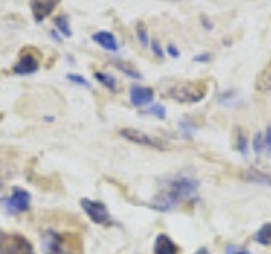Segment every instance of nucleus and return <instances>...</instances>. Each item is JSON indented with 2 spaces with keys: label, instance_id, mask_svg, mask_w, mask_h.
<instances>
[{
  "label": "nucleus",
  "instance_id": "obj_1",
  "mask_svg": "<svg viewBox=\"0 0 271 254\" xmlns=\"http://www.w3.org/2000/svg\"><path fill=\"white\" fill-rule=\"evenodd\" d=\"M198 192V181L193 176L178 175L168 180V183L153 197L151 207L158 212H170L186 198L195 197Z\"/></svg>",
  "mask_w": 271,
  "mask_h": 254
},
{
  "label": "nucleus",
  "instance_id": "obj_2",
  "mask_svg": "<svg viewBox=\"0 0 271 254\" xmlns=\"http://www.w3.org/2000/svg\"><path fill=\"white\" fill-rule=\"evenodd\" d=\"M209 92L207 81H180L170 87L166 97L180 103H198L205 98Z\"/></svg>",
  "mask_w": 271,
  "mask_h": 254
},
{
  "label": "nucleus",
  "instance_id": "obj_3",
  "mask_svg": "<svg viewBox=\"0 0 271 254\" xmlns=\"http://www.w3.org/2000/svg\"><path fill=\"white\" fill-rule=\"evenodd\" d=\"M0 254H36L34 247L22 234H9L0 230Z\"/></svg>",
  "mask_w": 271,
  "mask_h": 254
},
{
  "label": "nucleus",
  "instance_id": "obj_4",
  "mask_svg": "<svg viewBox=\"0 0 271 254\" xmlns=\"http://www.w3.org/2000/svg\"><path fill=\"white\" fill-rule=\"evenodd\" d=\"M119 136L124 137L126 141L134 142V144H139V146L159 149V151H166V149H170V146L164 141L158 139V137H154V136H149L148 132H142L139 129H134V127H126V129H120L119 131Z\"/></svg>",
  "mask_w": 271,
  "mask_h": 254
},
{
  "label": "nucleus",
  "instance_id": "obj_5",
  "mask_svg": "<svg viewBox=\"0 0 271 254\" xmlns=\"http://www.w3.org/2000/svg\"><path fill=\"white\" fill-rule=\"evenodd\" d=\"M80 207L84 208V212L88 215V219H90L93 224H98V225H110L112 224V219H110V214L107 210V207H105L102 202L90 200V198H81Z\"/></svg>",
  "mask_w": 271,
  "mask_h": 254
},
{
  "label": "nucleus",
  "instance_id": "obj_6",
  "mask_svg": "<svg viewBox=\"0 0 271 254\" xmlns=\"http://www.w3.org/2000/svg\"><path fill=\"white\" fill-rule=\"evenodd\" d=\"M5 208L9 214H22L27 212L31 207V193L26 192L24 188H14L12 195L5 198L4 202Z\"/></svg>",
  "mask_w": 271,
  "mask_h": 254
},
{
  "label": "nucleus",
  "instance_id": "obj_7",
  "mask_svg": "<svg viewBox=\"0 0 271 254\" xmlns=\"http://www.w3.org/2000/svg\"><path fill=\"white\" fill-rule=\"evenodd\" d=\"M37 70H39V56L36 54V49H32V48L22 49L19 61L14 66V73L31 75V73H36Z\"/></svg>",
  "mask_w": 271,
  "mask_h": 254
},
{
  "label": "nucleus",
  "instance_id": "obj_8",
  "mask_svg": "<svg viewBox=\"0 0 271 254\" xmlns=\"http://www.w3.org/2000/svg\"><path fill=\"white\" fill-rule=\"evenodd\" d=\"M59 2H61V0H31L29 7H31L32 15H34L36 24H39V22H43L48 15H51Z\"/></svg>",
  "mask_w": 271,
  "mask_h": 254
},
{
  "label": "nucleus",
  "instance_id": "obj_9",
  "mask_svg": "<svg viewBox=\"0 0 271 254\" xmlns=\"http://www.w3.org/2000/svg\"><path fill=\"white\" fill-rule=\"evenodd\" d=\"M129 98H131V103L134 107H144L149 105V103H153L154 100V90L149 87H131V92H129Z\"/></svg>",
  "mask_w": 271,
  "mask_h": 254
},
{
  "label": "nucleus",
  "instance_id": "obj_10",
  "mask_svg": "<svg viewBox=\"0 0 271 254\" xmlns=\"http://www.w3.org/2000/svg\"><path fill=\"white\" fill-rule=\"evenodd\" d=\"M241 180L247 181V183H256V185H264L271 188V171L268 170H259V168H247L241 171Z\"/></svg>",
  "mask_w": 271,
  "mask_h": 254
},
{
  "label": "nucleus",
  "instance_id": "obj_11",
  "mask_svg": "<svg viewBox=\"0 0 271 254\" xmlns=\"http://www.w3.org/2000/svg\"><path fill=\"white\" fill-rule=\"evenodd\" d=\"M153 254H180V247L166 234H158L154 239Z\"/></svg>",
  "mask_w": 271,
  "mask_h": 254
},
{
  "label": "nucleus",
  "instance_id": "obj_12",
  "mask_svg": "<svg viewBox=\"0 0 271 254\" xmlns=\"http://www.w3.org/2000/svg\"><path fill=\"white\" fill-rule=\"evenodd\" d=\"M92 39L95 41L98 46H102L103 49H107V51H119V43L117 39L114 37L112 32H109V31H98L95 32V34L92 36Z\"/></svg>",
  "mask_w": 271,
  "mask_h": 254
},
{
  "label": "nucleus",
  "instance_id": "obj_13",
  "mask_svg": "<svg viewBox=\"0 0 271 254\" xmlns=\"http://www.w3.org/2000/svg\"><path fill=\"white\" fill-rule=\"evenodd\" d=\"M254 241H256L259 246H271V222L259 227L256 236H254Z\"/></svg>",
  "mask_w": 271,
  "mask_h": 254
},
{
  "label": "nucleus",
  "instance_id": "obj_14",
  "mask_svg": "<svg viewBox=\"0 0 271 254\" xmlns=\"http://www.w3.org/2000/svg\"><path fill=\"white\" fill-rule=\"evenodd\" d=\"M95 80L98 81V83H102L107 90L110 92H117V81H115V78L112 75L109 73H103V71H95Z\"/></svg>",
  "mask_w": 271,
  "mask_h": 254
},
{
  "label": "nucleus",
  "instance_id": "obj_15",
  "mask_svg": "<svg viewBox=\"0 0 271 254\" xmlns=\"http://www.w3.org/2000/svg\"><path fill=\"white\" fill-rule=\"evenodd\" d=\"M114 66L117 68L119 71H122V73L126 76H129V78L132 80H141L142 78V75H141V71L139 70H136L134 66L129 65V63H124V61H114Z\"/></svg>",
  "mask_w": 271,
  "mask_h": 254
},
{
  "label": "nucleus",
  "instance_id": "obj_16",
  "mask_svg": "<svg viewBox=\"0 0 271 254\" xmlns=\"http://www.w3.org/2000/svg\"><path fill=\"white\" fill-rule=\"evenodd\" d=\"M236 149L242 154V156H247V153H249V141H247V136L244 134V131H242V129L237 131Z\"/></svg>",
  "mask_w": 271,
  "mask_h": 254
},
{
  "label": "nucleus",
  "instance_id": "obj_17",
  "mask_svg": "<svg viewBox=\"0 0 271 254\" xmlns=\"http://www.w3.org/2000/svg\"><path fill=\"white\" fill-rule=\"evenodd\" d=\"M68 24H70V19H68V15H66V14L58 15V17L54 19V26H56V29L61 32L63 36H66V37H70L71 34H73Z\"/></svg>",
  "mask_w": 271,
  "mask_h": 254
},
{
  "label": "nucleus",
  "instance_id": "obj_18",
  "mask_svg": "<svg viewBox=\"0 0 271 254\" xmlns=\"http://www.w3.org/2000/svg\"><path fill=\"white\" fill-rule=\"evenodd\" d=\"M136 34H137V39H139V43L146 48L149 44V36H148V29H146L144 22H137V24H136Z\"/></svg>",
  "mask_w": 271,
  "mask_h": 254
},
{
  "label": "nucleus",
  "instance_id": "obj_19",
  "mask_svg": "<svg viewBox=\"0 0 271 254\" xmlns=\"http://www.w3.org/2000/svg\"><path fill=\"white\" fill-rule=\"evenodd\" d=\"M253 151L258 154H263L264 153V134L263 132H256L253 137Z\"/></svg>",
  "mask_w": 271,
  "mask_h": 254
},
{
  "label": "nucleus",
  "instance_id": "obj_20",
  "mask_svg": "<svg viewBox=\"0 0 271 254\" xmlns=\"http://www.w3.org/2000/svg\"><path fill=\"white\" fill-rule=\"evenodd\" d=\"M148 114L154 115V117H158L159 120H164V119H166V109H164L163 105H159V103H154V105L149 107Z\"/></svg>",
  "mask_w": 271,
  "mask_h": 254
},
{
  "label": "nucleus",
  "instance_id": "obj_21",
  "mask_svg": "<svg viewBox=\"0 0 271 254\" xmlns=\"http://www.w3.org/2000/svg\"><path fill=\"white\" fill-rule=\"evenodd\" d=\"M66 78H68L71 83H76V85H80V87H85V88H90V81L85 80L84 76H80V75H75V73H70V75H66Z\"/></svg>",
  "mask_w": 271,
  "mask_h": 254
},
{
  "label": "nucleus",
  "instance_id": "obj_22",
  "mask_svg": "<svg viewBox=\"0 0 271 254\" xmlns=\"http://www.w3.org/2000/svg\"><path fill=\"white\" fill-rule=\"evenodd\" d=\"M263 134H264V151L271 154V124L266 127V131H264Z\"/></svg>",
  "mask_w": 271,
  "mask_h": 254
},
{
  "label": "nucleus",
  "instance_id": "obj_23",
  "mask_svg": "<svg viewBox=\"0 0 271 254\" xmlns=\"http://www.w3.org/2000/svg\"><path fill=\"white\" fill-rule=\"evenodd\" d=\"M210 59H212V54L210 53H200V54H195V56H193V61L195 63H209Z\"/></svg>",
  "mask_w": 271,
  "mask_h": 254
},
{
  "label": "nucleus",
  "instance_id": "obj_24",
  "mask_svg": "<svg viewBox=\"0 0 271 254\" xmlns=\"http://www.w3.org/2000/svg\"><path fill=\"white\" fill-rule=\"evenodd\" d=\"M151 48H153V53L156 54L158 58H163V56H164L163 48H161V44H159L158 39H153V41H151Z\"/></svg>",
  "mask_w": 271,
  "mask_h": 254
},
{
  "label": "nucleus",
  "instance_id": "obj_25",
  "mask_svg": "<svg viewBox=\"0 0 271 254\" xmlns=\"http://www.w3.org/2000/svg\"><path fill=\"white\" fill-rule=\"evenodd\" d=\"M166 53L170 54L171 58H175V59H176V58H180V51H178V48H176L175 44H171V43H170L168 46H166Z\"/></svg>",
  "mask_w": 271,
  "mask_h": 254
},
{
  "label": "nucleus",
  "instance_id": "obj_26",
  "mask_svg": "<svg viewBox=\"0 0 271 254\" xmlns=\"http://www.w3.org/2000/svg\"><path fill=\"white\" fill-rule=\"evenodd\" d=\"M225 252L227 254H251L247 249H242V247H236V246H229Z\"/></svg>",
  "mask_w": 271,
  "mask_h": 254
},
{
  "label": "nucleus",
  "instance_id": "obj_27",
  "mask_svg": "<svg viewBox=\"0 0 271 254\" xmlns=\"http://www.w3.org/2000/svg\"><path fill=\"white\" fill-rule=\"evenodd\" d=\"M200 20H202V26L205 27L207 31H212L214 29V24H212V20H210L207 15H200Z\"/></svg>",
  "mask_w": 271,
  "mask_h": 254
},
{
  "label": "nucleus",
  "instance_id": "obj_28",
  "mask_svg": "<svg viewBox=\"0 0 271 254\" xmlns=\"http://www.w3.org/2000/svg\"><path fill=\"white\" fill-rule=\"evenodd\" d=\"M49 36H51L53 39H54V41H58V43H61V41H63L61 37H59V34H58L56 31H49Z\"/></svg>",
  "mask_w": 271,
  "mask_h": 254
},
{
  "label": "nucleus",
  "instance_id": "obj_29",
  "mask_svg": "<svg viewBox=\"0 0 271 254\" xmlns=\"http://www.w3.org/2000/svg\"><path fill=\"white\" fill-rule=\"evenodd\" d=\"M195 254H209V249L207 247H200V249H197Z\"/></svg>",
  "mask_w": 271,
  "mask_h": 254
}]
</instances>
